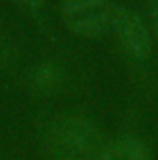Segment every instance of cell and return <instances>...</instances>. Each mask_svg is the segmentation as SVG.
Segmentation results:
<instances>
[{
    "label": "cell",
    "mask_w": 158,
    "mask_h": 160,
    "mask_svg": "<svg viewBox=\"0 0 158 160\" xmlns=\"http://www.w3.org/2000/svg\"><path fill=\"white\" fill-rule=\"evenodd\" d=\"M149 24H151V36L158 41V0H149Z\"/></svg>",
    "instance_id": "8992f818"
},
{
    "label": "cell",
    "mask_w": 158,
    "mask_h": 160,
    "mask_svg": "<svg viewBox=\"0 0 158 160\" xmlns=\"http://www.w3.org/2000/svg\"><path fill=\"white\" fill-rule=\"evenodd\" d=\"M34 82L39 89H45V91L52 89V88L60 86V82H62V69L50 62L41 63L36 71V75H34Z\"/></svg>",
    "instance_id": "5b68a950"
},
{
    "label": "cell",
    "mask_w": 158,
    "mask_h": 160,
    "mask_svg": "<svg viewBox=\"0 0 158 160\" xmlns=\"http://www.w3.org/2000/svg\"><path fill=\"white\" fill-rule=\"evenodd\" d=\"M56 160H77V158H56Z\"/></svg>",
    "instance_id": "ba28073f"
},
{
    "label": "cell",
    "mask_w": 158,
    "mask_h": 160,
    "mask_svg": "<svg viewBox=\"0 0 158 160\" xmlns=\"http://www.w3.org/2000/svg\"><path fill=\"white\" fill-rule=\"evenodd\" d=\"M97 160H153L149 147L136 136H121L106 143Z\"/></svg>",
    "instance_id": "277c9868"
},
{
    "label": "cell",
    "mask_w": 158,
    "mask_h": 160,
    "mask_svg": "<svg viewBox=\"0 0 158 160\" xmlns=\"http://www.w3.org/2000/svg\"><path fill=\"white\" fill-rule=\"evenodd\" d=\"M114 9L110 0H63L62 19L80 38H101L112 28Z\"/></svg>",
    "instance_id": "7a4b0ae2"
},
{
    "label": "cell",
    "mask_w": 158,
    "mask_h": 160,
    "mask_svg": "<svg viewBox=\"0 0 158 160\" xmlns=\"http://www.w3.org/2000/svg\"><path fill=\"white\" fill-rule=\"evenodd\" d=\"M47 147L56 158L82 160L87 155H97L102 151V132L93 121L67 116L52 123L47 134Z\"/></svg>",
    "instance_id": "6da1fadb"
},
{
    "label": "cell",
    "mask_w": 158,
    "mask_h": 160,
    "mask_svg": "<svg viewBox=\"0 0 158 160\" xmlns=\"http://www.w3.org/2000/svg\"><path fill=\"white\" fill-rule=\"evenodd\" d=\"M19 2H21V4H24V6H26V8H30V9H39L45 0H19Z\"/></svg>",
    "instance_id": "52a82bcc"
},
{
    "label": "cell",
    "mask_w": 158,
    "mask_h": 160,
    "mask_svg": "<svg viewBox=\"0 0 158 160\" xmlns=\"http://www.w3.org/2000/svg\"><path fill=\"white\" fill-rule=\"evenodd\" d=\"M123 50L134 60H145L151 54L153 36L147 22L126 6H116L112 17V28Z\"/></svg>",
    "instance_id": "3957f363"
}]
</instances>
